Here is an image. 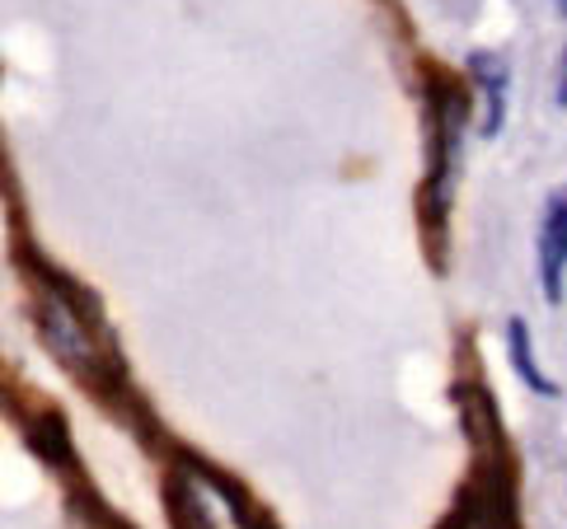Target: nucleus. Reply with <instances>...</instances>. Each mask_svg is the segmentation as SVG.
I'll use <instances>...</instances> for the list:
<instances>
[{
  "label": "nucleus",
  "instance_id": "f03ea898",
  "mask_svg": "<svg viewBox=\"0 0 567 529\" xmlns=\"http://www.w3.org/2000/svg\"><path fill=\"white\" fill-rule=\"evenodd\" d=\"M422 113H427V178H422L417 193V211H422V230H427L432 262L441 268L436 243L445 226H451V183L460 165L464 127H470V90H464V80L441 66H427V75H422Z\"/></svg>",
  "mask_w": 567,
  "mask_h": 529
},
{
  "label": "nucleus",
  "instance_id": "0eeeda50",
  "mask_svg": "<svg viewBox=\"0 0 567 529\" xmlns=\"http://www.w3.org/2000/svg\"><path fill=\"white\" fill-rule=\"evenodd\" d=\"M506 352H512V371L525 380V390H535L539 398H554V394H558V384L539 371L535 342H530V323H525L520 314H516V319H506Z\"/></svg>",
  "mask_w": 567,
  "mask_h": 529
},
{
  "label": "nucleus",
  "instance_id": "39448f33",
  "mask_svg": "<svg viewBox=\"0 0 567 529\" xmlns=\"http://www.w3.org/2000/svg\"><path fill=\"white\" fill-rule=\"evenodd\" d=\"M470 75L478 80L483 98H488V113H483V141H493L506 122V90H512V66H506L502 52H470Z\"/></svg>",
  "mask_w": 567,
  "mask_h": 529
},
{
  "label": "nucleus",
  "instance_id": "7ed1b4c3",
  "mask_svg": "<svg viewBox=\"0 0 567 529\" xmlns=\"http://www.w3.org/2000/svg\"><path fill=\"white\" fill-rule=\"evenodd\" d=\"M165 511L169 529H272L245 487L197 455H178L169 464Z\"/></svg>",
  "mask_w": 567,
  "mask_h": 529
},
{
  "label": "nucleus",
  "instance_id": "1a4fd4ad",
  "mask_svg": "<svg viewBox=\"0 0 567 529\" xmlns=\"http://www.w3.org/2000/svg\"><path fill=\"white\" fill-rule=\"evenodd\" d=\"M558 10H563V14H567V0H558Z\"/></svg>",
  "mask_w": 567,
  "mask_h": 529
},
{
  "label": "nucleus",
  "instance_id": "f257e3e1",
  "mask_svg": "<svg viewBox=\"0 0 567 529\" xmlns=\"http://www.w3.org/2000/svg\"><path fill=\"white\" fill-rule=\"evenodd\" d=\"M24 268L33 272V323H38L43 348L56 356V365H66L94 398L123 408L127 375H123V361L113 352V338L104 329L99 300L80 287L75 277L48 268L38 253H24Z\"/></svg>",
  "mask_w": 567,
  "mask_h": 529
},
{
  "label": "nucleus",
  "instance_id": "423d86ee",
  "mask_svg": "<svg viewBox=\"0 0 567 529\" xmlns=\"http://www.w3.org/2000/svg\"><path fill=\"white\" fill-rule=\"evenodd\" d=\"M24 440L48 469H62V474L75 469V445L66 432V417L56 408H38L33 417H24Z\"/></svg>",
  "mask_w": 567,
  "mask_h": 529
},
{
  "label": "nucleus",
  "instance_id": "20e7f679",
  "mask_svg": "<svg viewBox=\"0 0 567 529\" xmlns=\"http://www.w3.org/2000/svg\"><path fill=\"white\" fill-rule=\"evenodd\" d=\"M539 291L549 304H563L567 295V183L549 193L539 220Z\"/></svg>",
  "mask_w": 567,
  "mask_h": 529
},
{
  "label": "nucleus",
  "instance_id": "6e6552de",
  "mask_svg": "<svg viewBox=\"0 0 567 529\" xmlns=\"http://www.w3.org/2000/svg\"><path fill=\"white\" fill-rule=\"evenodd\" d=\"M558 108H567V48H563V61H558Z\"/></svg>",
  "mask_w": 567,
  "mask_h": 529
}]
</instances>
